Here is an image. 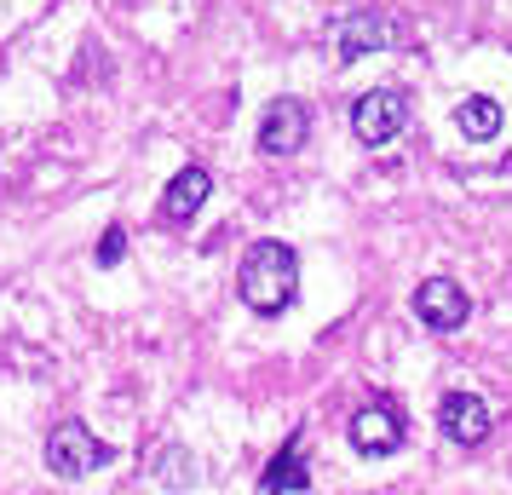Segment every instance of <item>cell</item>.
<instances>
[{
    "label": "cell",
    "mask_w": 512,
    "mask_h": 495,
    "mask_svg": "<svg viewBox=\"0 0 512 495\" xmlns=\"http://www.w3.org/2000/svg\"><path fill=\"white\" fill-rule=\"evenodd\" d=\"M455 127H461L472 144H484V139H495L501 133V104L489 93H472V98H461L455 104Z\"/></svg>",
    "instance_id": "obj_11"
},
{
    "label": "cell",
    "mask_w": 512,
    "mask_h": 495,
    "mask_svg": "<svg viewBox=\"0 0 512 495\" xmlns=\"http://www.w3.org/2000/svg\"><path fill=\"white\" fill-rule=\"evenodd\" d=\"M116 461V449L110 444H98L93 432L81 421H58L47 432V467L58 472V478H87V472H98V467H110Z\"/></svg>",
    "instance_id": "obj_2"
},
{
    "label": "cell",
    "mask_w": 512,
    "mask_h": 495,
    "mask_svg": "<svg viewBox=\"0 0 512 495\" xmlns=\"http://www.w3.org/2000/svg\"><path fill=\"white\" fill-rule=\"evenodd\" d=\"M438 426H443V438H455V444H484L489 438V426H495V415H489V403L484 398H472V392H449V398L438 403Z\"/></svg>",
    "instance_id": "obj_8"
},
{
    "label": "cell",
    "mask_w": 512,
    "mask_h": 495,
    "mask_svg": "<svg viewBox=\"0 0 512 495\" xmlns=\"http://www.w3.org/2000/svg\"><path fill=\"white\" fill-rule=\"evenodd\" d=\"M305 139H311V110L300 98H277L259 121V150L265 156H294V150H305Z\"/></svg>",
    "instance_id": "obj_5"
},
{
    "label": "cell",
    "mask_w": 512,
    "mask_h": 495,
    "mask_svg": "<svg viewBox=\"0 0 512 495\" xmlns=\"http://www.w3.org/2000/svg\"><path fill=\"white\" fill-rule=\"evenodd\" d=\"M236 288H242L248 311L282 317V311L294 306V294H300V254L288 242H254L242 271H236Z\"/></svg>",
    "instance_id": "obj_1"
},
{
    "label": "cell",
    "mask_w": 512,
    "mask_h": 495,
    "mask_svg": "<svg viewBox=\"0 0 512 495\" xmlns=\"http://www.w3.org/2000/svg\"><path fill=\"white\" fill-rule=\"evenodd\" d=\"M403 127H409V98L397 93V87H374V93L351 98V133H357V144L380 150V144H392Z\"/></svg>",
    "instance_id": "obj_3"
},
{
    "label": "cell",
    "mask_w": 512,
    "mask_h": 495,
    "mask_svg": "<svg viewBox=\"0 0 512 495\" xmlns=\"http://www.w3.org/2000/svg\"><path fill=\"white\" fill-rule=\"evenodd\" d=\"M121 254H127V236H121V225H110L98 242V265H121Z\"/></svg>",
    "instance_id": "obj_12"
},
{
    "label": "cell",
    "mask_w": 512,
    "mask_h": 495,
    "mask_svg": "<svg viewBox=\"0 0 512 495\" xmlns=\"http://www.w3.org/2000/svg\"><path fill=\"white\" fill-rule=\"evenodd\" d=\"M259 490L271 495V490H288V495H305L311 490V478H305V467H300V432L282 444V455L271 461V467L259 472Z\"/></svg>",
    "instance_id": "obj_10"
},
{
    "label": "cell",
    "mask_w": 512,
    "mask_h": 495,
    "mask_svg": "<svg viewBox=\"0 0 512 495\" xmlns=\"http://www.w3.org/2000/svg\"><path fill=\"white\" fill-rule=\"evenodd\" d=\"M403 29L386 18V12H351L346 24L334 29V47H340V64H357V58H369V52L392 47Z\"/></svg>",
    "instance_id": "obj_7"
},
{
    "label": "cell",
    "mask_w": 512,
    "mask_h": 495,
    "mask_svg": "<svg viewBox=\"0 0 512 495\" xmlns=\"http://www.w3.org/2000/svg\"><path fill=\"white\" fill-rule=\"evenodd\" d=\"M415 317L426 323L432 334H455L472 317V300H466L461 283H449V277H432V283L415 288Z\"/></svg>",
    "instance_id": "obj_4"
},
{
    "label": "cell",
    "mask_w": 512,
    "mask_h": 495,
    "mask_svg": "<svg viewBox=\"0 0 512 495\" xmlns=\"http://www.w3.org/2000/svg\"><path fill=\"white\" fill-rule=\"evenodd\" d=\"M351 449H357V455H369V461L403 449V421H397L392 403H369V409H357V415H351Z\"/></svg>",
    "instance_id": "obj_6"
},
{
    "label": "cell",
    "mask_w": 512,
    "mask_h": 495,
    "mask_svg": "<svg viewBox=\"0 0 512 495\" xmlns=\"http://www.w3.org/2000/svg\"><path fill=\"white\" fill-rule=\"evenodd\" d=\"M208 196H213V173L208 167H179L173 185H167V196H162V219L167 225H190Z\"/></svg>",
    "instance_id": "obj_9"
}]
</instances>
